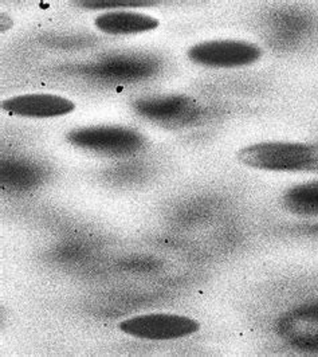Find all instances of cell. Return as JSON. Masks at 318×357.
Returning <instances> with one entry per match:
<instances>
[{
	"label": "cell",
	"mask_w": 318,
	"mask_h": 357,
	"mask_svg": "<svg viewBox=\"0 0 318 357\" xmlns=\"http://www.w3.org/2000/svg\"><path fill=\"white\" fill-rule=\"evenodd\" d=\"M238 159L245 165L265 171H318V145L309 144H254L238 152Z\"/></svg>",
	"instance_id": "cell-1"
},
{
	"label": "cell",
	"mask_w": 318,
	"mask_h": 357,
	"mask_svg": "<svg viewBox=\"0 0 318 357\" xmlns=\"http://www.w3.org/2000/svg\"><path fill=\"white\" fill-rule=\"evenodd\" d=\"M68 142L98 153L124 156L139 151L144 145V137L136 130L123 126H90L71 130Z\"/></svg>",
	"instance_id": "cell-2"
},
{
	"label": "cell",
	"mask_w": 318,
	"mask_h": 357,
	"mask_svg": "<svg viewBox=\"0 0 318 357\" xmlns=\"http://www.w3.org/2000/svg\"><path fill=\"white\" fill-rule=\"evenodd\" d=\"M188 56L202 66L232 69L257 62L262 56V50L257 45L243 40H207L192 46Z\"/></svg>",
	"instance_id": "cell-3"
},
{
	"label": "cell",
	"mask_w": 318,
	"mask_h": 357,
	"mask_svg": "<svg viewBox=\"0 0 318 357\" xmlns=\"http://www.w3.org/2000/svg\"><path fill=\"white\" fill-rule=\"evenodd\" d=\"M119 328L129 336L137 339L165 341L194 335L200 329V324L187 316L179 314H144L120 322Z\"/></svg>",
	"instance_id": "cell-4"
},
{
	"label": "cell",
	"mask_w": 318,
	"mask_h": 357,
	"mask_svg": "<svg viewBox=\"0 0 318 357\" xmlns=\"http://www.w3.org/2000/svg\"><path fill=\"white\" fill-rule=\"evenodd\" d=\"M136 112L155 123L168 126H187L200 114V107L187 96H161L135 102Z\"/></svg>",
	"instance_id": "cell-5"
},
{
	"label": "cell",
	"mask_w": 318,
	"mask_h": 357,
	"mask_svg": "<svg viewBox=\"0 0 318 357\" xmlns=\"http://www.w3.org/2000/svg\"><path fill=\"white\" fill-rule=\"evenodd\" d=\"M277 329L296 349L318 352V303L302 305L283 314Z\"/></svg>",
	"instance_id": "cell-6"
},
{
	"label": "cell",
	"mask_w": 318,
	"mask_h": 357,
	"mask_svg": "<svg viewBox=\"0 0 318 357\" xmlns=\"http://www.w3.org/2000/svg\"><path fill=\"white\" fill-rule=\"evenodd\" d=\"M4 112L34 119H49L66 116L74 110L73 101L55 94H23L1 102Z\"/></svg>",
	"instance_id": "cell-7"
},
{
	"label": "cell",
	"mask_w": 318,
	"mask_h": 357,
	"mask_svg": "<svg viewBox=\"0 0 318 357\" xmlns=\"http://www.w3.org/2000/svg\"><path fill=\"white\" fill-rule=\"evenodd\" d=\"M155 61L137 56H114L93 68V74L109 81H135L148 78L156 72Z\"/></svg>",
	"instance_id": "cell-8"
},
{
	"label": "cell",
	"mask_w": 318,
	"mask_h": 357,
	"mask_svg": "<svg viewBox=\"0 0 318 357\" xmlns=\"http://www.w3.org/2000/svg\"><path fill=\"white\" fill-rule=\"evenodd\" d=\"M94 23L100 31L109 36H132L159 27L158 19L129 11L106 13L96 19Z\"/></svg>",
	"instance_id": "cell-9"
},
{
	"label": "cell",
	"mask_w": 318,
	"mask_h": 357,
	"mask_svg": "<svg viewBox=\"0 0 318 357\" xmlns=\"http://www.w3.org/2000/svg\"><path fill=\"white\" fill-rule=\"evenodd\" d=\"M283 204L294 214L318 216V180L287 190L283 195Z\"/></svg>",
	"instance_id": "cell-10"
},
{
	"label": "cell",
	"mask_w": 318,
	"mask_h": 357,
	"mask_svg": "<svg viewBox=\"0 0 318 357\" xmlns=\"http://www.w3.org/2000/svg\"><path fill=\"white\" fill-rule=\"evenodd\" d=\"M40 178V171L36 167L26 162L14 161L8 162L6 167L1 168L3 181L15 188H30L36 185Z\"/></svg>",
	"instance_id": "cell-11"
},
{
	"label": "cell",
	"mask_w": 318,
	"mask_h": 357,
	"mask_svg": "<svg viewBox=\"0 0 318 357\" xmlns=\"http://www.w3.org/2000/svg\"><path fill=\"white\" fill-rule=\"evenodd\" d=\"M74 4H78L84 8L90 10H107V8H121V7H149L158 4V1H149V0H82V1H74Z\"/></svg>",
	"instance_id": "cell-12"
},
{
	"label": "cell",
	"mask_w": 318,
	"mask_h": 357,
	"mask_svg": "<svg viewBox=\"0 0 318 357\" xmlns=\"http://www.w3.org/2000/svg\"><path fill=\"white\" fill-rule=\"evenodd\" d=\"M312 231L317 232V234H318V226H313V229H312Z\"/></svg>",
	"instance_id": "cell-13"
}]
</instances>
